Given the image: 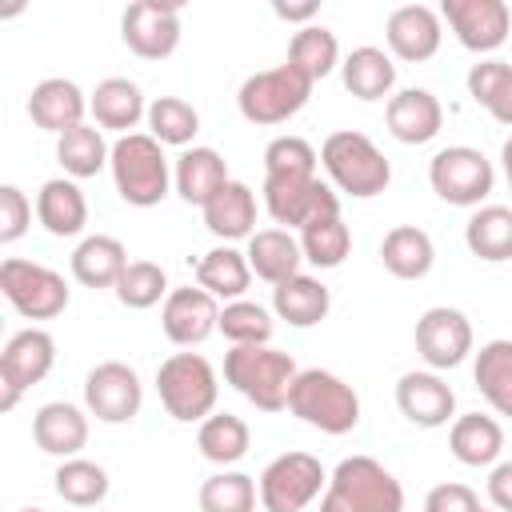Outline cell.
<instances>
[{"mask_svg": "<svg viewBox=\"0 0 512 512\" xmlns=\"http://www.w3.org/2000/svg\"><path fill=\"white\" fill-rule=\"evenodd\" d=\"M128 264H132L128 248L116 236H104V232L84 236L72 252V276L84 288H116V280L124 276Z\"/></svg>", "mask_w": 512, "mask_h": 512, "instance_id": "32", "label": "cell"}, {"mask_svg": "<svg viewBox=\"0 0 512 512\" xmlns=\"http://www.w3.org/2000/svg\"><path fill=\"white\" fill-rule=\"evenodd\" d=\"M264 208L284 228H308L312 220L340 216V196L320 176H264Z\"/></svg>", "mask_w": 512, "mask_h": 512, "instance_id": "11", "label": "cell"}, {"mask_svg": "<svg viewBox=\"0 0 512 512\" xmlns=\"http://www.w3.org/2000/svg\"><path fill=\"white\" fill-rule=\"evenodd\" d=\"M396 408L416 428H444L456 420V392L440 372H404L396 380Z\"/></svg>", "mask_w": 512, "mask_h": 512, "instance_id": "19", "label": "cell"}, {"mask_svg": "<svg viewBox=\"0 0 512 512\" xmlns=\"http://www.w3.org/2000/svg\"><path fill=\"white\" fill-rule=\"evenodd\" d=\"M228 180H232V176H228L224 156H220L216 148H204V144L184 148V152L176 156V164H172L176 196H180L184 204H196V208H204Z\"/></svg>", "mask_w": 512, "mask_h": 512, "instance_id": "23", "label": "cell"}, {"mask_svg": "<svg viewBox=\"0 0 512 512\" xmlns=\"http://www.w3.org/2000/svg\"><path fill=\"white\" fill-rule=\"evenodd\" d=\"M472 344H476L472 320L460 308L436 304V308H424L420 312V320H416V352H420V360L432 372L460 368L472 356Z\"/></svg>", "mask_w": 512, "mask_h": 512, "instance_id": "13", "label": "cell"}, {"mask_svg": "<svg viewBox=\"0 0 512 512\" xmlns=\"http://www.w3.org/2000/svg\"><path fill=\"white\" fill-rule=\"evenodd\" d=\"M440 20L452 28L460 48H468L476 56L496 52L512 32V12L504 0H444Z\"/></svg>", "mask_w": 512, "mask_h": 512, "instance_id": "16", "label": "cell"}, {"mask_svg": "<svg viewBox=\"0 0 512 512\" xmlns=\"http://www.w3.org/2000/svg\"><path fill=\"white\" fill-rule=\"evenodd\" d=\"M56 160L72 180H88L100 168H108L112 148H108V140H104V132L96 124H80V128L56 136Z\"/></svg>", "mask_w": 512, "mask_h": 512, "instance_id": "37", "label": "cell"}, {"mask_svg": "<svg viewBox=\"0 0 512 512\" xmlns=\"http://www.w3.org/2000/svg\"><path fill=\"white\" fill-rule=\"evenodd\" d=\"M56 364V340L44 328H20L0 352V408L12 412L20 392L40 384Z\"/></svg>", "mask_w": 512, "mask_h": 512, "instance_id": "12", "label": "cell"}, {"mask_svg": "<svg viewBox=\"0 0 512 512\" xmlns=\"http://www.w3.org/2000/svg\"><path fill=\"white\" fill-rule=\"evenodd\" d=\"M112 184L124 204L132 208H152L168 196L172 188V164L164 156V144L152 140L148 132H128L112 144Z\"/></svg>", "mask_w": 512, "mask_h": 512, "instance_id": "4", "label": "cell"}, {"mask_svg": "<svg viewBox=\"0 0 512 512\" xmlns=\"http://www.w3.org/2000/svg\"><path fill=\"white\" fill-rule=\"evenodd\" d=\"M88 112L96 120V128H108V132H120L128 136L140 120H148V104H144V92L136 80L128 76H108L96 84V92L88 96Z\"/></svg>", "mask_w": 512, "mask_h": 512, "instance_id": "24", "label": "cell"}, {"mask_svg": "<svg viewBox=\"0 0 512 512\" xmlns=\"http://www.w3.org/2000/svg\"><path fill=\"white\" fill-rule=\"evenodd\" d=\"M340 80H344V88L356 100L372 104V100L392 96V88H396V64H392V56L384 48L364 44V48H352L340 60Z\"/></svg>", "mask_w": 512, "mask_h": 512, "instance_id": "31", "label": "cell"}, {"mask_svg": "<svg viewBox=\"0 0 512 512\" xmlns=\"http://www.w3.org/2000/svg\"><path fill=\"white\" fill-rule=\"evenodd\" d=\"M32 224V200L16 184H0V244H16Z\"/></svg>", "mask_w": 512, "mask_h": 512, "instance_id": "47", "label": "cell"}, {"mask_svg": "<svg viewBox=\"0 0 512 512\" xmlns=\"http://www.w3.org/2000/svg\"><path fill=\"white\" fill-rule=\"evenodd\" d=\"M120 40L140 60H164L180 48V4L176 0H136L120 16Z\"/></svg>", "mask_w": 512, "mask_h": 512, "instance_id": "15", "label": "cell"}, {"mask_svg": "<svg viewBox=\"0 0 512 512\" xmlns=\"http://www.w3.org/2000/svg\"><path fill=\"white\" fill-rule=\"evenodd\" d=\"M464 244L484 264L512 260V208H504V204H480V208H472V216L464 224Z\"/></svg>", "mask_w": 512, "mask_h": 512, "instance_id": "33", "label": "cell"}, {"mask_svg": "<svg viewBox=\"0 0 512 512\" xmlns=\"http://www.w3.org/2000/svg\"><path fill=\"white\" fill-rule=\"evenodd\" d=\"M476 512H496V508H476Z\"/></svg>", "mask_w": 512, "mask_h": 512, "instance_id": "53", "label": "cell"}, {"mask_svg": "<svg viewBox=\"0 0 512 512\" xmlns=\"http://www.w3.org/2000/svg\"><path fill=\"white\" fill-rule=\"evenodd\" d=\"M488 500L496 512H512V460L492 464L488 472Z\"/></svg>", "mask_w": 512, "mask_h": 512, "instance_id": "49", "label": "cell"}, {"mask_svg": "<svg viewBox=\"0 0 512 512\" xmlns=\"http://www.w3.org/2000/svg\"><path fill=\"white\" fill-rule=\"evenodd\" d=\"M272 12H276L280 20H288V24H304V28H308V20L320 12V4H316V0H308V4H280V0H276Z\"/></svg>", "mask_w": 512, "mask_h": 512, "instance_id": "50", "label": "cell"}, {"mask_svg": "<svg viewBox=\"0 0 512 512\" xmlns=\"http://www.w3.org/2000/svg\"><path fill=\"white\" fill-rule=\"evenodd\" d=\"M332 308V292L324 280L308 276V272H296L292 280L276 284L272 288V316L292 324V328H312L328 316Z\"/></svg>", "mask_w": 512, "mask_h": 512, "instance_id": "28", "label": "cell"}, {"mask_svg": "<svg viewBox=\"0 0 512 512\" xmlns=\"http://www.w3.org/2000/svg\"><path fill=\"white\" fill-rule=\"evenodd\" d=\"M256 484L264 512H304L328 488V472L312 452H280L264 464Z\"/></svg>", "mask_w": 512, "mask_h": 512, "instance_id": "10", "label": "cell"}, {"mask_svg": "<svg viewBox=\"0 0 512 512\" xmlns=\"http://www.w3.org/2000/svg\"><path fill=\"white\" fill-rule=\"evenodd\" d=\"M196 284L216 300H244V292L252 284L248 256L232 244H220V248L204 252L200 264H196Z\"/></svg>", "mask_w": 512, "mask_h": 512, "instance_id": "34", "label": "cell"}, {"mask_svg": "<svg viewBox=\"0 0 512 512\" xmlns=\"http://www.w3.org/2000/svg\"><path fill=\"white\" fill-rule=\"evenodd\" d=\"M84 112H88V96L80 92L76 80H64V76H48L32 88L28 96V116L36 128L52 132V136H64L72 128L84 124Z\"/></svg>", "mask_w": 512, "mask_h": 512, "instance_id": "21", "label": "cell"}, {"mask_svg": "<svg viewBox=\"0 0 512 512\" xmlns=\"http://www.w3.org/2000/svg\"><path fill=\"white\" fill-rule=\"evenodd\" d=\"M384 124L400 144H428L444 128V104L428 88H400L388 96Z\"/></svg>", "mask_w": 512, "mask_h": 512, "instance_id": "20", "label": "cell"}, {"mask_svg": "<svg viewBox=\"0 0 512 512\" xmlns=\"http://www.w3.org/2000/svg\"><path fill=\"white\" fill-rule=\"evenodd\" d=\"M468 96L492 112L496 124L512 128V64L504 60H480L468 68Z\"/></svg>", "mask_w": 512, "mask_h": 512, "instance_id": "38", "label": "cell"}, {"mask_svg": "<svg viewBox=\"0 0 512 512\" xmlns=\"http://www.w3.org/2000/svg\"><path fill=\"white\" fill-rule=\"evenodd\" d=\"M476 508H480L476 492H472L468 484H456V480L436 484V488L424 496V512H476Z\"/></svg>", "mask_w": 512, "mask_h": 512, "instance_id": "48", "label": "cell"}, {"mask_svg": "<svg viewBox=\"0 0 512 512\" xmlns=\"http://www.w3.org/2000/svg\"><path fill=\"white\" fill-rule=\"evenodd\" d=\"M156 392L172 420L200 424L216 412L220 380H216V368L200 352H172L156 368Z\"/></svg>", "mask_w": 512, "mask_h": 512, "instance_id": "6", "label": "cell"}, {"mask_svg": "<svg viewBox=\"0 0 512 512\" xmlns=\"http://www.w3.org/2000/svg\"><path fill=\"white\" fill-rule=\"evenodd\" d=\"M116 300L124 304V308H132V312H144V308H152V304H160V300H168V276H164V268L160 264H152V260H132L128 268H124V276L116 280Z\"/></svg>", "mask_w": 512, "mask_h": 512, "instance_id": "44", "label": "cell"}, {"mask_svg": "<svg viewBox=\"0 0 512 512\" xmlns=\"http://www.w3.org/2000/svg\"><path fill=\"white\" fill-rule=\"evenodd\" d=\"M384 40H388V52L396 60L424 64V60H432L440 52L444 20L428 4H400V8H392L388 24H384Z\"/></svg>", "mask_w": 512, "mask_h": 512, "instance_id": "18", "label": "cell"}, {"mask_svg": "<svg viewBox=\"0 0 512 512\" xmlns=\"http://www.w3.org/2000/svg\"><path fill=\"white\" fill-rule=\"evenodd\" d=\"M300 252L312 268H340L352 252V232L340 216L312 220L308 228H300Z\"/></svg>", "mask_w": 512, "mask_h": 512, "instance_id": "43", "label": "cell"}, {"mask_svg": "<svg viewBox=\"0 0 512 512\" xmlns=\"http://www.w3.org/2000/svg\"><path fill=\"white\" fill-rule=\"evenodd\" d=\"M244 256H248L252 276H260V280L272 284V288L284 284V280H292V276L300 272V264H304L300 240H296L288 228H256V232L248 236Z\"/></svg>", "mask_w": 512, "mask_h": 512, "instance_id": "26", "label": "cell"}, {"mask_svg": "<svg viewBox=\"0 0 512 512\" xmlns=\"http://www.w3.org/2000/svg\"><path fill=\"white\" fill-rule=\"evenodd\" d=\"M320 152L304 136H276L264 148V176H316Z\"/></svg>", "mask_w": 512, "mask_h": 512, "instance_id": "46", "label": "cell"}, {"mask_svg": "<svg viewBox=\"0 0 512 512\" xmlns=\"http://www.w3.org/2000/svg\"><path fill=\"white\" fill-rule=\"evenodd\" d=\"M196 448H200L204 460H212L220 468H232V464H240L248 456L252 432H248V424L236 412H212L208 420H200Z\"/></svg>", "mask_w": 512, "mask_h": 512, "instance_id": "36", "label": "cell"}, {"mask_svg": "<svg viewBox=\"0 0 512 512\" xmlns=\"http://www.w3.org/2000/svg\"><path fill=\"white\" fill-rule=\"evenodd\" d=\"M220 332L232 340V348L236 344H268L276 332V320L256 300H228L220 308Z\"/></svg>", "mask_w": 512, "mask_h": 512, "instance_id": "45", "label": "cell"}, {"mask_svg": "<svg viewBox=\"0 0 512 512\" xmlns=\"http://www.w3.org/2000/svg\"><path fill=\"white\" fill-rule=\"evenodd\" d=\"M32 440L44 456L72 460L88 444V412L68 400H48L32 416Z\"/></svg>", "mask_w": 512, "mask_h": 512, "instance_id": "22", "label": "cell"}, {"mask_svg": "<svg viewBox=\"0 0 512 512\" xmlns=\"http://www.w3.org/2000/svg\"><path fill=\"white\" fill-rule=\"evenodd\" d=\"M320 512H404V488L380 460L344 456L328 476Z\"/></svg>", "mask_w": 512, "mask_h": 512, "instance_id": "3", "label": "cell"}, {"mask_svg": "<svg viewBox=\"0 0 512 512\" xmlns=\"http://www.w3.org/2000/svg\"><path fill=\"white\" fill-rule=\"evenodd\" d=\"M260 484L248 472L220 468L200 484V512H256Z\"/></svg>", "mask_w": 512, "mask_h": 512, "instance_id": "41", "label": "cell"}, {"mask_svg": "<svg viewBox=\"0 0 512 512\" xmlns=\"http://www.w3.org/2000/svg\"><path fill=\"white\" fill-rule=\"evenodd\" d=\"M36 220L48 236H80L88 224V200L72 176L44 180L36 192Z\"/></svg>", "mask_w": 512, "mask_h": 512, "instance_id": "25", "label": "cell"}, {"mask_svg": "<svg viewBox=\"0 0 512 512\" xmlns=\"http://www.w3.org/2000/svg\"><path fill=\"white\" fill-rule=\"evenodd\" d=\"M380 260L396 280H424L436 264V244L416 224H396L380 240Z\"/></svg>", "mask_w": 512, "mask_h": 512, "instance_id": "30", "label": "cell"}, {"mask_svg": "<svg viewBox=\"0 0 512 512\" xmlns=\"http://www.w3.org/2000/svg\"><path fill=\"white\" fill-rule=\"evenodd\" d=\"M288 64H296L312 84L324 80L332 68H340V40L324 24H308L288 44Z\"/></svg>", "mask_w": 512, "mask_h": 512, "instance_id": "40", "label": "cell"}, {"mask_svg": "<svg viewBox=\"0 0 512 512\" xmlns=\"http://www.w3.org/2000/svg\"><path fill=\"white\" fill-rule=\"evenodd\" d=\"M472 380L496 416L512 420V340H488L476 352Z\"/></svg>", "mask_w": 512, "mask_h": 512, "instance_id": "35", "label": "cell"}, {"mask_svg": "<svg viewBox=\"0 0 512 512\" xmlns=\"http://www.w3.org/2000/svg\"><path fill=\"white\" fill-rule=\"evenodd\" d=\"M296 376H300V368L284 348L236 344L224 352V380L260 412H284Z\"/></svg>", "mask_w": 512, "mask_h": 512, "instance_id": "1", "label": "cell"}, {"mask_svg": "<svg viewBox=\"0 0 512 512\" xmlns=\"http://www.w3.org/2000/svg\"><path fill=\"white\" fill-rule=\"evenodd\" d=\"M160 328L176 348H196L212 332H220V300L196 288H172L160 308Z\"/></svg>", "mask_w": 512, "mask_h": 512, "instance_id": "17", "label": "cell"}, {"mask_svg": "<svg viewBox=\"0 0 512 512\" xmlns=\"http://www.w3.org/2000/svg\"><path fill=\"white\" fill-rule=\"evenodd\" d=\"M320 164H324L332 188L344 196H356V200H372L392 184L388 156L372 144V136H364L356 128H340V132L324 136Z\"/></svg>", "mask_w": 512, "mask_h": 512, "instance_id": "2", "label": "cell"}, {"mask_svg": "<svg viewBox=\"0 0 512 512\" xmlns=\"http://www.w3.org/2000/svg\"><path fill=\"white\" fill-rule=\"evenodd\" d=\"M204 228L216 240H248L256 232V192L244 180H228L204 208Z\"/></svg>", "mask_w": 512, "mask_h": 512, "instance_id": "27", "label": "cell"}, {"mask_svg": "<svg viewBox=\"0 0 512 512\" xmlns=\"http://www.w3.org/2000/svg\"><path fill=\"white\" fill-rule=\"evenodd\" d=\"M200 132V112L180 96H156L148 104V136L172 148H188Z\"/></svg>", "mask_w": 512, "mask_h": 512, "instance_id": "42", "label": "cell"}, {"mask_svg": "<svg viewBox=\"0 0 512 512\" xmlns=\"http://www.w3.org/2000/svg\"><path fill=\"white\" fill-rule=\"evenodd\" d=\"M20 512H44V508H20Z\"/></svg>", "mask_w": 512, "mask_h": 512, "instance_id": "52", "label": "cell"}, {"mask_svg": "<svg viewBox=\"0 0 512 512\" xmlns=\"http://www.w3.org/2000/svg\"><path fill=\"white\" fill-rule=\"evenodd\" d=\"M448 448L468 468H492L500 464V452H504V428L484 412H464L448 428Z\"/></svg>", "mask_w": 512, "mask_h": 512, "instance_id": "29", "label": "cell"}, {"mask_svg": "<svg viewBox=\"0 0 512 512\" xmlns=\"http://www.w3.org/2000/svg\"><path fill=\"white\" fill-rule=\"evenodd\" d=\"M428 184L444 204L480 208L496 184V168L480 148L448 144L428 160Z\"/></svg>", "mask_w": 512, "mask_h": 512, "instance_id": "9", "label": "cell"}, {"mask_svg": "<svg viewBox=\"0 0 512 512\" xmlns=\"http://www.w3.org/2000/svg\"><path fill=\"white\" fill-rule=\"evenodd\" d=\"M144 384L124 360H104L84 376V408L100 424H128L140 416Z\"/></svg>", "mask_w": 512, "mask_h": 512, "instance_id": "14", "label": "cell"}, {"mask_svg": "<svg viewBox=\"0 0 512 512\" xmlns=\"http://www.w3.org/2000/svg\"><path fill=\"white\" fill-rule=\"evenodd\" d=\"M500 164H504V180H508V192H512V136L500 148Z\"/></svg>", "mask_w": 512, "mask_h": 512, "instance_id": "51", "label": "cell"}, {"mask_svg": "<svg viewBox=\"0 0 512 512\" xmlns=\"http://www.w3.org/2000/svg\"><path fill=\"white\" fill-rule=\"evenodd\" d=\"M288 412L324 436H344L360 424V396L336 372L304 368L288 392Z\"/></svg>", "mask_w": 512, "mask_h": 512, "instance_id": "5", "label": "cell"}, {"mask_svg": "<svg viewBox=\"0 0 512 512\" xmlns=\"http://www.w3.org/2000/svg\"><path fill=\"white\" fill-rule=\"evenodd\" d=\"M52 484H56V496L72 508H96L108 496V472L96 460H84V456L60 460Z\"/></svg>", "mask_w": 512, "mask_h": 512, "instance_id": "39", "label": "cell"}, {"mask_svg": "<svg viewBox=\"0 0 512 512\" xmlns=\"http://www.w3.org/2000/svg\"><path fill=\"white\" fill-rule=\"evenodd\" d=\"M312 80L296 68V64H276V68H264V72H252L240 92H236V108L248 124H260V128H272V124H284L292 120L308 96H312Z\"/></svg>", "mask_w": 512, "mask_h": 512, "instance_id": "7", "label": "cell"}, {"mask_svg": "<svg viewBox=\"0 0 512 512\" xmlns=\"http://www.w3.org/2000/svg\"><path fill=\"white\" fill-rule=\"evenodd\" d=\"M0 292L24 320H56L72 300V288L56 268L20 256L0 264Z\"/></svg>", "mask_w": 512, "mask_h": 512, "instance_id": "8", "label": "cell"}]
</instances>
